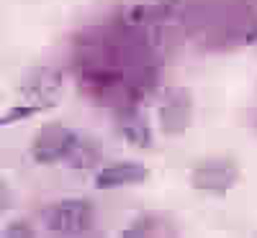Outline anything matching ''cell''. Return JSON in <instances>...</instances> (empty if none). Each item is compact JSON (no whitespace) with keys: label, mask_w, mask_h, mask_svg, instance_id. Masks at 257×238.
<instances>
[{"label":"cell","mask_w":257,"mask_h":238,"mask_svg":"<svg viewBox=\"0 0 257 238\" xmlns=\"http://www.w3.org/2000/svg\"><path fill=\"white\" fill-rule=\"evenodd\" d=\"M18 95H21V102L8 108L0 116V126H13V123L34 118L44 110H52L62 98V74L57 70L39 67L21 82Z\"/></svg>","instance_id":"cell-1"},{"label":"cell","mask_w":257,"mask_h":238,"mask_svg":"<svg viewBox=\"0 0 257 238\" xmlns=\"http://www.w3.org/2000/svg\"><path fill=\"white\" fill-rule=\"evenodd\" d=\"M41 223L57 236H82L93 230L95 208L88 200H59L41 210Z\"/></svg>","instance_id":"cell-2"},{"label":"cell","mask_w":257,"mask_h":238,"mask_svg":"<svg viewBox=\"0 0 257 238\" xmlns=\"http://www.w3.org/2000/svg\"><path fill=\"white\" fill-rule=\"evenodd\" d=\"M77 131H72L70 126H64L59 120L44 123L36 131V138L31 144V159L41 166H52V164H62L70 156V151L77 141Z\"/></svg>","instance_id":"cell-3"},{"label":"cell","mask_w":257,"mask_h":238,"mask_svg":"<svg viewBox=\"0 0 257 238\" xmlns=\"http://www.w3.org/2000/svg\"><path fill=\"white\" fill-rule=\"evenodd\" d=\"M239 182V166L231 159H206L190 169V187L203 194H213V198H224L229 194Z\"/></svg>","instance_id":"cell-4"},{"label":"cell","mask_w":257,"mask_h":238,"mask_svg":"<svg viewBox=\"0 0 257 238\" xmlns=\"http://www.w3.org/2000/svg\"><path fill=\"white\" fill-rule=\"evenodd\" d=\"M157 123L165 136H183L193 126V95L185 88H170L162 95Z\"/></svg>","instance_id":"cell-5"},{"label":"cell","mask_w":257,"mask_h":238,"mask_svg":"<svg viewBox=\"0 0 257 238\" xmlns=\"http://www.w3.org/2000/svg\"><path fill=\"white\" fill-rule=\"evenodd\" d=\"M116 131L118 136L134 148H152V126L147 120V113L142 108L132 105L123 108L116 116Z\"/></svg>","instance_id":"cell-6"},{"label":"cell","mask_w":257,"mask_h":238,"mask_svg":"<svg viewBox=\"0 0 257 238\" xmlns=\"http://www.w3.org/2000/svg\"><path fill=\"white\" fill-rule=\"evenodd\" d=\"M149 177V169L139 162H118L100 169L95 174V187L98 190H118V187H132L142 184Z\"/></svg>","instance_id":"cell-7"},{"label":"cell","mask_w":257,"mask_h":238,"mask_svg":"<svg viewBox=\"0 0 257 238\" xmlns=\"http://www.w3.org/2000/svg\"><path fill=\"white\" fill-rule=\"evenodd\" d=\"M100 159H103L100 144L93 141V138L77 136V141H75V146H72V151H70V156L64 159V164L72 166V169H77V172H93V169H98Z\"/></svg>","instance_id":"cell-8"},{"label":"cell","mask_w":257,"mask_h":238,"mask_svg":"<svg viewBox=\"0 0 257 238\" xmlns=\"http://www.w3.org/2000/svg\"><path fill=\"white\" fill-rule=\"evenodd\" d=\"M180 8V0H144V3L132 8L134 24H155L167 16H173Z\"/></svg>","instance_id":"cell-9"},{"label":"cell","mask_w":257,"mask_h":238,"mask_svg":"<svg viewBox=\"0 0 257 238\" xmlns=\"http://www.w3.org/2000/svg\"><path fill=\"white\" fill-rule=\"evenodd\" d=\"M8 238L13 236V238H31V236H36L34 233V228H31V223H26V220H13L11 226H6V230H3Z\"/></svg>","instance_id":"cell-10"},{"label":"cell","mask_w":257,"mask_h":238,"mask_svg":"<svg viewBox=\"0 0 257 238\" xmlns=\"http://www.w3.org/2000/svg\"><path fill=\"white\" fill-rule=\"evenodd\" d=\"M149 226H152V220H149V218H139L137 223H132V226L123 230V236H147L149 233Z\"/></svg>","instance_id":"cell-11"},{"label":"cell","mask_w":257,"mask_h":238,"mask_svg":"<svg viewBox=\"0 0 257 238\" xmlns=\"http://www.w3.org/2000/svg\"><path fill=\"white\" fill-rule=\"evenodd\" d=\"M11 205H13V192L8 190V184H6L3 180H0V215L8 212Z\"/></svg>","instance_id":"cell-12"}]
</instances>
